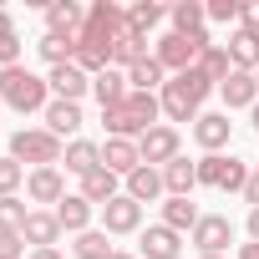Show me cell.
<instances>
[{
    "label": "cell",
    "mask_w": 259,
    "mask_h": 259,
    "mask_svg": "<svg viewBox=\"0 0 259 259\" xmlns=\"http://www.w3.org/2000/svg\"><path fill=\"white\" fill-rule=\"evenodd\" d=\"M158 112H163L158 92H127V102L107 107V112H102V122H107V133H112V138L143 143V138L153 133V127H158Z\"/></svg>",
    "instance_id": "obj_1"
},
{
    "label": "cell",
    "mask_w": 259,
    "mask_h": 259,
    "mask_svg": "<svg viewBox=\"0 0 259 259\" xmlns=\"http://www.w3.org/2000/svg\"><path fill=\"white\" fill-rule=\"evenodd\" d=\"M0 102L16 107V112H46L51 107V87H46V76H36L26 66H6L0 71Z\"/></svg>",
    "instance_id": "obj_2"
},
{
    "label": "cell",
    "mask_w": 259,
    "mask_h": 259,
    "mask_svg": "<svg viewBox=\"0 0 259 259\" xmlns=\"http://www.w3.org/2000/svg\"><path fill=\"white\" fill-rule=\"evenodd\" d=\"M11 158L26 168H56L61 163V138L56 133H46V127H21V133L11 138Z\"/></svg>",
    "instance_id": "obj_3"
},
{
    "label": "cell",
    "mask_w": 259,
    "mask_h": 259,
    "mask_svg": "<svg viewBox=\"0 0 259 259\" xmlns=\"http://www.w3.org/2000/svg\"><path fill=\"white\" fill-rule=\"evenodd\" d=\"M203 46H208V36L198 31V36H178V31H168L163 41H158V66L163 71H173V76H183V71H193L198 66V56H203Z\"/></svg>",
    "instance_id": "obj_4"
},
{
    "label": "cell",
    "mask_w": 259,
    "mask_h": 259,
    "mask_svg": "<svg viewBox=\"0 0 259 259\" xmlns=\"http://www.w3.org/2000/svg\"><path fill=\"white\" fill-rule=\"evenodd\" d=\"M198 183H203V188H224V193H244V183H249V168H244V158L208 153V158L198 163Z\"/></svg>",
    "instance_id": "obj_5"
},
{
    "label": "cell",
    "mask_w": 259,
    "mask_h": 259,
    "mask_svg": "<svg viewBox=\"0 0 259 259\" xmlns=\"http://www.w3.org/2000/svg\"><path fill=\"white\" fill-rule=\"evenodd\" d=\"M158 102H163V117H168V122H198V107H203V102L188 92L183 76H173V81L158 92Z\"/></svg>",
    "instance_id": "obj_6"
},
{
    "label": "cell",
    "mask_w": 259,
    "mask_h": 259,
    "mask_svg": "<svg viewBox=\"0 0 259 259\" xmlns=\"http://www.w3.org/2000/svg\"><path fill=\"white\" fill-rule=\"evenodd\" d=\"M234 244V224L224 219V213H203L198 224H193V249L198 254H224Z\"/></svg>",
    "instance_id": "obj_7"
},
{
    "label": "cell",
    "mask_w": 259,
    "mask_h": 259,
    "mask_svg": "<svg viewBox=\"0 0 259 259\" xmlns=\"http://www.w3.org/2000/svg\"><path fill=\"white\" fill-rule=\"evenodd\" d=\"M138 148H143V163H148V168H168L173 158H183V153H178V127H168V122H158Z\"/></svg>",
    "instance_id": "obj_8"
},
{
    "label": "cell",
    "mask_w": 259,
    "mask_h": 259,
    "mask_svg": "<svg viewBox=\"0 0 259 259\" xmlns=\"http://www.w3.org/2000/svg\"><path fill=\"white\" fill-rule=\"evenodd\" d=\"M102 168H112L117 178H133V173L143 168V148L127 143V138H107V143H102Z\"/></svg>",
    "instance_id": "obj_9"
},
{
    "label": "cell",
    "mask_w": 259,
    "mask_h": 259,
    "mask_svg": "<svg viewBox=\"0 0 259 259\" xmlns=\"http://www.w3.org/2000/svg\"><path fill=\"white\" fill-rule=\"evenodd\" d=\"M138 224H143V203H133L127 193H117V198L102 208V229H107V234H133Z\"/></svg>",
    "instance_id": "obj_10"
},
{
    "label": "cell",
    "mask_w": 259,
    "mask_h": 259,
    "mask_svg": "<svg viewBox=\"0 0 259 259\" xmlns=\"http://www.w3.org/2000/svg\"><path fill=\"white\" fill-rule=\"evenodd\" d=\"M46 87L61 97V102H81V92L92 87V76L76 66V61H66V66H51V76H46Z\"/></svg>",
    "instance_id": "obj_11"
},
{
    "label": "cell",
    "mask_w": 259,
    "mask_h": 259,
    "mask_svg": "<svg viewBox=\"0 0 259 259\" xmlns=\"http://www.w3.org/2000/svg\"><path fill=\"white\" fill-rule=\"evenodd\" d=\"M229 112H198V122H193V138H198V148H208V153H219L224 143H229Z\"/></svg>",
    "instance_id": "obj_12"
},
{
    "label": "cell",
    "mask_w": 259,
    "mask_h": 259,
    "mask_svg": "<svg viewBox=\"0 0 259 259\" xmlns=\"http://www.w3.org/2000/svg\"><path fill=\"white\" fill-rule=\"evenodd\" d=\"M81 21H87V11L76 6V0H51L46 6V31H56V36H76Z\"/></svg>",
    "instance_id": "obj_13"
},
{
    "label": "cell",
    "mask_w": 259,
    "mask_h": 259,
    "mask_svg": "<svg viewBox=\"0 0 259 259\" xmlns=\"http://www.w3.org/2000/svg\"><path fill=\"white\" fill-rule=\"evenodd\" d=\"M163 188H168V198H188V193L198 188V163L173 158V163L163 168Z\"/></svg>",
    "instance_id": "obj_14"
},
{
    "label": "cell",
    "mask_w": 259,
    "mask_h": 259,
    "mask_svg": "<svg viewBox=\"0 0 259 259\" xmlns=\"http://www.w3.org/2000/svg\"><path fill=\"white\" fill-rule=\"evenodd\" d=\"M26 193H31L36 203H61V198H66V183H61V173H56V168H31Z\"/></svg>",
    "instance_id": "obj_15"
},
{
    "label": "cell",
    "mask_w": 259,
    "mask_h": 259,
    "mask_svg": "<svg viewBox=\"0 0 259 259\" xmlns=\"http://www.w3.org/2000/svg\"><path fill=\"white\" fill-rule=\"evenodd\" d=\"M21 239H26L31 249H56V239H61V219H56V213H31L26 229H21Z\"/></svg>",
    "instance_id": "obj_16"
},
{
    "label": "cell",
    "mask_w": 259,
    "mask_h": 259,
    "mask_svg": "<svg viewBox=\"0 0 259 259\" xmlns=\"http://www.w3.org/2000/svg\"><path fill=\"white\" fill-rule=\"evenodd\" d=\"M183 254V239L168 229V224H153L143 234V259H178Z\"/></svg>",
    "instance_id": "obj_17"
},
{
    "label": "cell",
    "mask_w": 259,
    "mask_h": 259,
    "mask_svg": "<svg viewBox=\"0 0 259 259\" xmlns=\"http://www.w3.org/2000/svg\"><path fill=\"white\" fill-rule=\"evenodd\" d=\"M81 122H87V117H81V102H61V97H56V102L46 107V133H56V138H71Z\"/></svg>",
    "instance_id": "obj_18"
},
{
    "label": "cell",
    "mask_w": 259,
    "mask_h": 259,
    "mask_svg": "<svg viewBox=\"0 0 259 259\" xmlns=\"http://www.w3.org/2000/svg\"><path fill=\"white\" fill-rule=\"evenodd\" d=\"M168 188H163V168H138L133 178H127V198H133V203H153V198H163Z\"/></svg>",
    "instance_id": "obj_19"
},
{
    "label": "cell",
    "mask_w": 259,
    "mask_h": 259,
    "mask_svg": "<svg viewBox=\"0 0 259 259\" xmlns=\"http://www.w3.org/2000/svg\"><path fill=\"white\" fill-rule=\"evenodd\" d=\"M92 92H97V102H102V112L107 107H117V102H127V92H133V87H127V71H97L92 76Z\"/></svg>",
    "instance_id": "obj_20"
},
{
    "label": "cell",
    "mask_w": 259,
    "mask_h": 259,
    "mask_svg": "<svg viewBox=\"0 0 259 259\" xmlns=\"http://www.w3.org/2000/svg\"><path fill=\"white\" fill-rule=\"evenodd\" d=\"M81 198H87L92 208H107V203L117 198V173H112V168L87 173V178H81Z\"/></svg>",
    "instance_id": "obj_21"
},
{
    "label": "cell",
    "mask_w": 259,
    "mask_h": 259,
    "mask_svg": "<svg viewBox=\"0 0 259 259\" xmlns=\"http://www.w3.org/2000/svg\"><path fill=\"white\" fill-rule=\"evenodd\" d=\"M56 219H61V229H71V234H87V229H92V203H87L81 193H66V198L56 203Z\"/></svg>",
    "instance_id": "obj_22"
},
{
    "label": "cell",
    "mask_w": 259,
    "mask_h": 259,
    "mask_svg": "<svg viewBox=\"0 0 259 259\" xmlns=\"http://www.w3.org/2000/svg\"><path fill=\"white\" fill-rule=\"evenodd\" d=\"M229 61H234V71H259V36L239 26L229 41Z\"/></svg>",
    "instance_id": "obj_23"
},
{
    "label": "cell",
    "mask_w": 259,
    "mask_h": 259,
    "mask_svg": "<svg viewBox=\"0 0 259 259\" xmlns=\"http://www.w3.org/2000/svg\"><path fill=\"white\" fill-rule=\"evenodd\" d=\"M219 92H224L229 107H254V102H259V81H254V71H234Z\"/></svg>",
    "instance_id": "obj_24"
},
{
    "label": "cell",
    "mask_w": 259,
    "mask_h": 259,
    "mask_svg": "<svg viewBox=\"0 0 259 259\" xmlns=\"http://www.w3.org/2000/svg\"><path fill=\"white\" fill-rule=\"evenodd\" d=\"M97 168H102V148H97V143H87V138H76V143L66 148V173L87 178V173H97Z\"/></svg>",
    "instance_id": "obj_25"
},
{
    "label": "cell",
    "mask_w": 259,
    "mask_h": 259,
    "mask_svg": "<svg viewBox=\"0 0 259 259\" xmlns=\"http://www.w3.org/2000/svg\"><path fill=\"white\" fill-rule=\"evenodd\" d=\"M198 71L213 81V87H224L229 76H234V61H229V46H203V56H198Z\"/></svg>",
    "instance_id": "obj_26"
},
{
    "label": "cell",
    "mask_w": 259,
    "mask_h": 259,
    "mask_svg": "<svg viewBox=\"0 0 259 259\" xmlns=\"http://www.w3.org/2000/svg\"><path fill=\"white\" fill-rule=\"evenodd\" d=\"M168 16H173V31H178V36H198V31H203V21H208V11L198 6V0H178Z\"/></svg>",
    "instance_id": "obj_27"
},
{
    "label": "cell",
    "mask_w": 259,
    "mask_h": 259,
    "mask_svg": "<svg viewBox=\"0 0 259 259\" xmlns=\"http://www.w3.org/2000/svg\"><path fill=\"white\" fill-rule=\"evenodd\" d=\"M127 87L133 92H153V87H168V71L158 66V56L138 61V66H127Z\"/></svg>",
    "instance_id": "obj_28"
},
{
    "label": "cell",
    "mask_w": 259,
    "mask_h": 259,
    "mask_svg": "<svg viewBox=\"0 0 259 259\" xmlns=\"http://www.w3.org/2000/svg\"><path fill=\"white\" fill-rule=\"evenodd\" d=\"M112 61H122V66H138V61H148V36H138L133 26H127V31L117 36V46H112Z\"/></svg>",
    "instance_id": "obj_29"
},
{
    "label": "cell",
    "mask_w": 259,
    "mask_h": 259,
    "mask_svg": "<svg viewBox=\"0 0 259 259\" xmlns=\"http://www.w3.org/2000/svg\"><path fill=\"white\" fill-rule=\"evenodd\" d=\"M198 219H203V213H198L188 198H168V203H163V224H168L173 234H183V229L193 234V224H198Z\"/></svg>",
    "instance_id": "obj_30"
},
{
    "label": "cell",
    "mask_w": 259,
    "mask_h": 259,
    "mask_svg": "<svg viewBox=\"0 0 259 259\" xmlns=\"http://www.w3.org/2000/svg\"><path fill=\"white\" fill-rule=\"evenodd\" d=\"M36 46H41V56H46L51 66H66V61L76 56V36H56V31H46Z\"/></svg>",
    "instance_id": "obj_31"
},
{
    "label": "cell",
    "mask_w": 259,
    "mask_h": 259,
    "mask_svg": "<svg viewBox=\"0 0 259 259\" xmlns=\"http://www.w3.org/2000/svg\"><path fill=\"white\" fill-rule=\"evenodd\" d=\"M6 66H21V36H16V21L0 11V71Z\"/></svg>",
    "instance_id": "obj_32"
},
{
    "label": "cell",
    "mask_w": 259,
    "mask_h": 259,
    "mask_svg": "<svg viewBox=\"0 0 259 259\" xmlns=\"http://www.w3.org/2000/svg\"><path fill=\"white\" fill-rule=\"evenodd\" d=\"M71 254H76V259H107V254H112V244H107V229H87V234H76Z\"/></svg>",
    "instance_id": "obj_33"
},
{
    "label": "cell",
    "mask_w": 259,
    "mask_h": 259,
    "mask_svg": "<svg viewBox=\"0 0 259 259\" xmlns=\"http://www.w3.org/2000/svg\"><path fill=\"white\" fill-rule=\"evenodd\" d=\"M163 16H168V11L158 6V0H138V6H133V11H127V26H133L138 36H148V31H153V26L163 21Z\"/></svg>",
    "instance_id": "obj_34"
},
{
    "label": "cell",
    "mask_w": 259,
    "mask_h": 259,
    "mask_svg": "<svg viewBox=\"0 0 259 259\" xmlns=\"http://www.w3.org/2000/svg\"><path fill=\"white\" fill-rule=\"evenodd\" d=\"M26 219H31V208L21 198H0V234H21Z\"/></svg>",
    "instance_id": "obj_35"
},
{
    "label": "cell",
    "mask_w": 259,
    "mask_h": 259,
    "mask_svg": "<svg viewBox=\"0 0 259 259\" xmlns=\"http://www.w3.org/2000/svg\"><path fill=\"white\" fill-rule=\"evenodd\" d=\"M21 183H26V168L16 158H0V198H16Z\"/></svg>",
    "instance_id": "obj_36"
},
{
    "label": "cell",
    "mask_w": 259,
    "mask_h": 259,
    "mask_svg": "<svg viewBox=\"0 0 259 259\" xmlns=\"http://www.w3.org/2000/svg\"><path fill=\"white\" fill-rule=\"evenodd\" d=\"M203 11H208V21L234 26V21H244V0H213V6H203Z\"/></svg>",
    "instance_id": "obj_37"
},
{
    "label": "cell",
    "mask_w": 259,
    "mask_h": 259,
    "mask_svg": "<svg viewBox=\"0 0 259 259\" xmlns=\"http://www.w3.org/2000/svg\"><path fill=\"white\" fill-rule=\"evenodd\" d=\"M26 254V239L21 234H0V259H21Z\"/></svg>",
    "instance_id": "obj_38"
},
{
    "label": "cell",
    "mask_w": 259,
    "mask_h": 259,
    "mask_svg": "<svg viewBox=\"0 0 259 259\" xmlns=\"http://www.w3.org/2000/svg\"><path fill=\"white\" fill-rule=\"evenodd\" d=\"M244 203H249V208H259V168H254V173H249V183H244Z\"/></svg>",
    "instance_id": "obj_39"
},
{
    "label": "cell",
    "mask_w": 259,
    "mask_h": 259,
    "mask_svg": "<svg viewBox=\"0 0 259 259\" xmlns=\"http://www.w3.org/2000/svg\"><path fill=\"white\" fill-rule=\"evenodd\" d=\"M239 26H244V31H254V36H259V0H254V6H244V21H239Z\"/></svg>",
    "instance_id": "obj_40"
},
{
    "label": "cell",
    "mask_w": 259,
    "mask_h": 259,
    "mask_svg": "<svg viewBox=\"0 0 259 259\" xmlns=\"http://www.w3.org/2000/svg\"><path fill=\"white\" fill-rule=\"evenodd\" d=\"M239 259H259V239H249V244H239Z\"/></svg>",
    "instance_id": "obj_41"
},
{
    "label": "cell",
    "mask_w": 259,
    "mask_h": 259,
    "mask_svg": "<svg viewBox=\"0 0 259 259\" xmlns=\"http://www.w3.org/2000/svg\"><path fill=\"white\" fill-rule=\"evenodd\" d=\"M249 239H259V208H249Z\"/></svg>",
    "instance_id": "obj_42"
},
{
    "label": "cell",
    "mask_w": 259,
    "mask_h": 259,
    "mask_svg": "<svg viewBox=\"0 0 259 259\" xmlns=\"http://www.w3.org/2000/svg\"><path fill=\"white\" fill-rule=\"evenodd\" d=\"M31 259H61L56 249H31Z\"/></svg>",
    "instance_id": "obj_43"
},
{
    "label": "cell",
    "mask_w": 259,
    "mask_h": 259,
    "mask_svg": "<svg viewBox=\"0 0 259 259\" xmlns=\"http://www.w3.org/2000/svg\"><path fill=\"white\" fill-rule=\"evenodd\" d=\"M107 259H133V254H122V249H112V254H107Z\"/></svg>",
    "instance_id": "obj_44"
},
{
    "label": "cell",
    "mask_w": 259,
    "mask_h": 259,
    "mask_svg": "<svg viewBox=\"0 0 259 259\" xmlns=\"http://www.w3.org/2000/svg\"><path fill=\"white\" fill-rule=\"evenodd\" d=\"M198 259H224V254H198Z\"/></svg>",
    "instance_id": "obj_45"
},
{
    "label": "cell",
    "mask_w": 259,
    "mask_h": 259,
    "mask_svg": "<svg viewBox=\"0 0 259 259\" xmlns=\"http://www.w3.org/2000/svg\"><path fill=\"white\" fill-rule=\"evenodd\" d=\"M254 81H259V71H254Z\"/></svg>",
    "instance_id": "obj_46"
},
{
    "label": "cell",
    "mask_w": 259,
    "mask_h": 259,
    "mask_svg": "<svg viewBox=\"0 0 259 259\" xmlns=\"http://www.w3.org/2000/svg\"><path fill=\"white\" fill-rule=\"evenodd\" d=\"M0 107H6V102H0Z\"/></svg>",
    "instance_id": "obj_47"
}]
</instances>
